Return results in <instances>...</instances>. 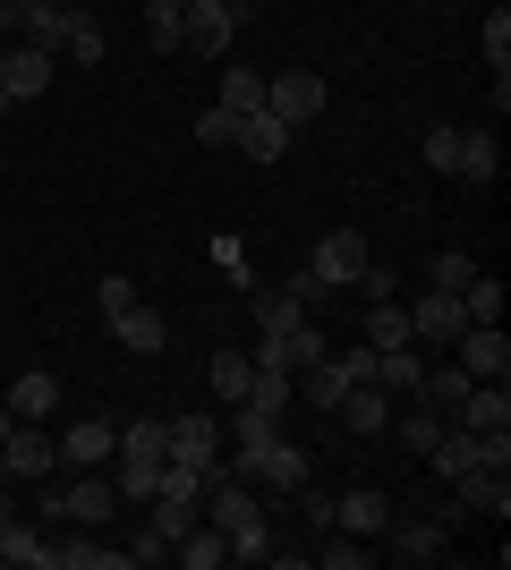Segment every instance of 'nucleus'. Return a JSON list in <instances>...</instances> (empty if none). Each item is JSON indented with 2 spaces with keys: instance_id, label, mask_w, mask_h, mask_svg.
<instances>
[{
  "instance_id": "a18cd8bd",
  "label": "nucleus",
  "mask_w": 511,
  "mask_h": 570,
  "mask_svg": "<svg viewBox=\"0 0 511 570\" xmlns=\"http://www.w3.org/2000/svg\"><path fill=\"white\" fill-rule=\"evenodd\" d=\"M196 137H205V145H230V137H239V119H230V111H205V119H196Z\"/></svg>"
},
{
  "instance_id": "09e8293b",
  "label": "nucleus",
  "mask_w": 511,
  "mask_h": 570,
  "mask_svg": "<svg viewBox=\"0 0 511 570\" xmlns=\"http://www.w3.org/2000/svg\"><path fill=\"white\" fill-rule=\"evenodd\" d=\"M9 426H18V409H0V434H9Z\"/></svg>"
},
{
  "instance_id": "603ef678",
  "label": "nucleus",
  "mask_w": 511,
  "mask_h": 570,
  "mask_svg": "<svg viewBox=\"0 0 511 570\" xmlns=\"http://www.w3.org/2000/svg\"><path fill=\"white\" fill-rule=\"evenodd\" d=\"M487 9H503V0H487Z\"/></svg>"
},
{
  "instance_id": "20e7f679",
  "label": "nucleus",
  "mask_w": 511,
  "mask_h": 570,
  "mask_svg": "<svg viewBox=\"0 0 511 570\" xmlns=\"http://www.w3.org/2000/svg\"><path fill=\"white\" fill-rule=\"evenodd\" d=\"M230 476H256V485H273V494H298V485L316 476V460L298 452L291 434H265V443H247V452L230 460Z\"/></svg>"
},
{
  "instance_id": "b1692460",
  "label": "nucleus",
  "mask_w": 511,
  "mask_h": 570,
  "mask_svg": "<svg viewBox=\"0 0 511 570\" xmlns=\"http://www.w3.org/2000/svg\"><path fill=\"white\" fill-rule=\"evenodd\" d=\"M417 375H426V350H375V383H384L392 401H417Z\"/></svg>"
},
{
  "instance_id": "c03bdc74",
  "label": "nucleus",
  "mask_w": 511,
  "mask_h": 570,
  "mask_svg": "<svg viewBox=\"0 0 511 570\" xmlns=\"http://www.w3.org/2000/svg\"><path fill=\"white\" fill-rule=\"evenodd\" d=\"M341 366H350V383H375V350H366V341H350V350H333Z\"/></svg>"
},
{
  "instance_id": "ea45409f",
  "label": "nucleus",
  "mask_w": 511,
  "mask_h": 570,
  "mask_svg": "<svg viewBox=\"0 0 511 570\" xmlns=\"http://www.w3.org/2000/svg\"><path fill=\"white\" fill-rule=\"evenodd\" d=\"M469 273H478V264H469L461 247H452V256H435V264H426V289H469Z\"/></svg>"
},
{
  "instance_id": "8fccbe9b",
  "label": "nucleus",
  "mask_w": 511,
  "mask_h": 570,
  "mask_svg": "<svg viewBox=\"0 0 511 570\" xmlns=\"http://www.w3.org/2000/svg\"><path fill=\"white\" fill-rule=\"evenodd\" d=\"M0 119H9V86H0Z\"/></svg>"
},
{
  "instance_id": "4468645a",
  "label": "nucleus",
  "mask_w": 511,
  "mask_h": 570,
  "mask_svg": "<svg viewBox=\"0 0 511 570\" xmlns=\"http://www.w3.org/2000/svg\"><path fill=\"white\" fill-rule=\"evenodd\" d=\"M511 469H487V460H478V469H461L452 476V502H461V511H478V520H503L511 511V485H503Z\"/></svg>"
},
{
  "instance_id": "3c124183",
  "label": "nucleus",
  "mask_w": 511,
  "mask_h": 570,
  "mask_svg": "<svg viewBox=\"0 0 511 570\" xmlns=\"http://www.w3.org/2000/svg\"><path fill=\"white\" fill-rule=\"evenodd\" d=\"M0 51H9V26H0Z\"/></svg>"
},
{
  "instance_id": "7c9ffc66",
  "label": "nucleus",
  "mask_w": 511,
  "mask_h": 570,
  "mask_svg": "<svg viewBox=\"0 0 511 570\" xmlns=\"http://www.w3.org/2000/svg\"><path fill=\"white\" fill-rule=\"evenodd\" d=\"M273 341H282V357H291V375H298V366H316V357L333 350V333H324V324H307V315H298L291 333H273Z\"/></svg>"
},
{
  "instance_id": "aec40b11",
  "label": "nucleus",
  "mask_w": 511,
  "mask_h": 570,
  "mask_svg": "<svg viewBox=\"0 0 511 570\" xmlns=\"http://www.w3.org/2000/svg\"><path fill=\"white\" fill-rule=\"evenodd\" d=\"M384 546L401 553V562H435V553H443V520H401V511H392Z\"/></svg>"
},
{
  "instance_id": "f257e3e1",
  "label": "nucleus",
  "mask_w": 511,
  "mask_h": 570,
  "mask_svg": "<svg viewBox=\"0 0 511 570\" xmlns=\"http://www.w3.org/2000/svg\"><path fill=\"white\" fill-rule=\"evenodd\" d=\"M205 520L222 528L230 562H273V520H265V502H256V485H247V476L214 469V485H205Z\"/></svg>"
},
{
  "instance_id": "c756f323",
  "label": "nucleus",
  "mask_w": 511,
  "mask_h": 570,
  "mask_svg": "<svg viewBox=\"0 0 511 570\" xmlns=\"http://www.w3.org/2000/svg\"><path fill=\"white\" fill-rule=\"evenodd\" d=\"M170 553H179L188 570H214V562H230V546H222V528H214V520H196V528H188V537H179Z\"/></svg>"
},
{
  "instance_id": "49530a36",
  "label": "nucleus",
  "mask_w": 511,
  "mask_h": 570,
  "mask_svg": "<svg viewBox=\"0 0 511 570\" xmlns=\"http://www.w3.org/2000/svg\"><path fill=\"white\" fill-rule=\"evenodd\" d=\"M214 9H222V18H230V26H247V18H256V9H265V0H214Z\"/></svg>"
},
{
  "instance_id": "72a5a7b5",
  "label": "nucleus",
  "mask_w": 511,
  "mask_h": 570,
  "mask_svg": "<svg viewBox=\"0 0 511 570\" xmlns=\"http://www.w3.org/2000/svg\"><path fill=\"white\" fill-rule=\"evenodd\" d=\"M316 562H324V570H366V562H375V553H366V537H350V528H341V537H333V528H324Z\"/></svg>"
},
{
  "instance_id": "ddd939ff",
  "label": "nucleus",
  "mask_w": 511,
  "mask_h": 570,
  "mask_svg": "<svg viewBox=\"0 0 511 570\" xmlns=\"http://www.w3.org/2000/svg\"><path fill=\"white\" fill-rule=\"evenodd\" d=\"M170 469H222V426L196 409V417H170Z\"/></svg>"
},
{
  "instance_id": "f8f14e48",
  "label": "nucleus",
  "mask_w": 511,
  "mask_h": 570,
  "mask_svg": "<svg viewBox=\"0 0 511 570\" xmlns=\"http://www.w3.org/2000/svg\"><path fill=\"white\" fill-rule=\"evenodd\" d=\"M0 469H9V476H51L60 452H51V434L35 426V417H18V426L0 434Z\"/></svg>"
},
{
  "instance_id": "2f4dec72",
  "label": "nucleus",
  "mask_w": 511,
  "mask_h": 570,
  "mask_svg": "<svg viewBox=\"0 0 511 570\" xmlns=\"http://www.w3.org/2000/svg\"><path fill=\"white\" fill-rule=\"evenodd\" d=\"M461 315H469V324H503V282H494V273H469Z\"/></svg>"
},
{
  "instance_id": "dca6fc26",
  "label": "nucleus",
  "mask_w": 511,
  "mask_h": 570,
  "mask_svg": "<svg viewBox=\"0 0 511 570\" xmlns=\"http://www.w3.org/2000/svg\"><path fill=\"white\" fill-rule=\"evenodd\" d=\"M384 520H392L384 485H350V494H333V528H350V537H384Z\"/></svg>"
},
{
  "instance_id": "37998d69",
  "label": "nucleus",
  "mask_w": 511,
  "mask_h": 570,
  "mask_svg": "<svg viewBox=\"0 0 511 570\" xmlns=\"http://www.w3.org/2000/svg\"><path fill=\"white\" fill-rule=\"evenodd\" d=\"M298 511H307V528H316V537L333 528V494H324V485H298Z\"/></svg>"
},
{
  "instance_id": "5701e85b",
  "label": "nucleus",
  "mask_w": 511,
  "mask_h": 570,
  "mask_svg": "<svg viewBox=\"0 0 511 570\" xmlns=\"http://www.w3.org/2000/svg\"><path fill=\"white\" fill-rule=\"evenodd\" d=\"M452 179H469V188H494V179H503V145H494V137H469V128H461Z\"/></svg>"
},
{
  "instance_id": "bb28decb",
  "label": "nucleus",
  "mask_w": 511,
  "mask_h": 570,
  "mask_svg": "<svg viewBox=\"0 0 511 570\" xmlns=\"http://www.w3.org/2000/svg\"><path fill=\"white\" fill-rule=\"evenodd\" d=\"M358 341H366V350H410V307H401V298H375Z\"/></svg>"
},
{
  "instance_id": "a19ab883",
  "label": "nucleus",
  "mask_w": 511,
  "mask_h": 570,
  "mask_svg": "<svg viewBox=\"0 0 511 570\" xmlns=\"http://www.w3.org/2000/svg\"><path fill=\"white\" fill-rule=\"evenodd\" d=\"M452 154H461V128H426V170L452 179Z\"/></svg>"
},
{
  "instance_id": "a211bd4d",
  "label": "nucleus",
  "mask_w": 511,
  "mask_h": 570,
  "mask_svg": "<svg viewBox=\"0 0 511 570\" xmlns=\"http://www.w3.org/2000/svg\"><path fill=\"white\" fill-rule=\"evenodd\" d=\"M333 417H341V426H350V434L366 443V434H384V426H392V392H384V383H350Z\"/></svg>"
},
{
  "instance_id": "7ed1b4c3",
  "label": "nucleus",
  "mask_w": 511,
  "mask_h": 570,
  "mask_svg": "<svg viewBox=\"0 0 511 570\" xmlns=\"http://www.w3.org/2000/svg\"><path fill=\"white\" fill-rule=\"evenodd\" d=\"M120 511V485L102 469H86V476H51L43 485V520H86V528H102Z\"/></svg>"
},
{
  "instance_id": "473e14b6",
  "label": "nucleus",
  "mask_w": 511,
  "mask_h": 570,
  "mask_svg": "<svg viewBox=\"0 0 511 570\" xmlns=\"http://www.w3.org/2000/svg\"><path fill=\"white\" fill-rule=\"evenodd\" d=\"M9 409H18V417H51V409H60V375H18Z\"/></svg>"
},
{
  "instance_id": "4c0bfd02",
  "label": "nucleus",
  "mask_w": 511,
  "mask_h": 570,
  "mask_svg": "<svg viewBox=\"0 0 511 570\" xmlns=\"http://www.w3.org/2000/svg\"><path fill=\"white\" fill-rule=\"evenodd\" d=\"M298 315H307V307H298L291 289H265V298H256V333H291Z\"/></svg>"
},
{
  "instance_id": "79ce46f5",
  "label": "nucleus",
  "mask_w": 511,
  "mask_h": 570,
  "mask_svg": "<svg viewBox=\"0 0 511 570\" xmlns=\"http://www.w3.org/2000/svg\"><path fill=\"white\" fill-rule=\"evenodd\" d=\"M95 298H102V315H120L128 298H137V282H128V273H102V282H95Z\"/></svg>"
},
{
  "instance_id": "9b49d317",
  "label": "nucleus",
  "mask_w": 511,
  "mask_h": 570,
  "mask_svg": "<svg viewBox=\"0 0 511 570\" xmlns=\"http://www.w3.org/2000/svg\"><path fill=\"white\" fill-rule=\"evenodd\" d=\"M230 43H239V26L222 18L214 0H188V18H179V51H196V60H230Z\"/></svg>"
},
{
  "instance_id": "c9c22d12",
  "label": "nucleus",
  "mask_w": 511,
  "mask_h": 570,
  "mask_svg": "<svg viewBox=\"0 0 511 570\" xmlns=\"http://www.w3.org/2000/svg\"><path fill=\"white\" fill-rule=\"evenodd\" d=\"M60 570H137L128 546H60Z\"/></svg>"
},
{
  "instance_id": "393cba45",
  "label": "nucleus",
  "mask_w": 511,
  "mask_h": 570,
  "mask_svg": "<svg viewBox=\"0 0 511 570\" xmlns=\"http://www.w3.org/2000/svg\"><path fill=\"white\" fill-rule=\"evenodd\" d=\"M205 383H214V401H222V409H239V401H247V383H256V357H247V350H214Z\"/></svg>"
},
{
  "instance_id": "0eeeda50",
  "label": "nucleus",
  "mask_w": 511,
  "mask_h": 570,
  "mask_svg": "<svg viewBox=\"0 0 511 570\" xmlns=\"http://www.w3.org/2000/svg\"><path fill=\"white\" fill-rule=\"evenodd\" d=\"M265 111L282 119V128H307V119L324 111V77H316V69H282V77H265Z\"/></svg>"
},
{
  "instance_id": "9d476101",
  "label": "nucleus",
  "mask_w": 511,
  "mask_h": 570,
  "mask_svg": "<svg viewBox=\"0 0 511 570\" xmlns=\"http://www.w3.org/2000/svg\"><path fill=\"white\" fill-rule=\"evenodd\" d=\"M111 443H120V417H77L51 452H60V469H111Z\"/></svg>"
},
{
  "instance_id": "1a4fd4ad",
  "label": "nucleus",
  "mask_w": 511,
  "mask_h": 570,
  "mask_svg": "<svg viewBox=\"0 0 511 570\" xmlns=\"http://www.w3.org/2000/svg\"><path fill=\"white\" fill-rule=\"evenodd\" d=\"M452 357H461V375H469V383H503V375H511V341H503V324H469V333L452 341Z\"/></svg>"
},
{
  "instance_id": "e433bc0d",
  "label": "nucleus",
  "mask_w": 511,
  "mask_h": 570,
  "mask_svg": "<svg viewBox=\"0 0 511 570\" xmlns=\"http://www.w3.org/2000/svg\"><path fill=\"white\" fill-rule=\"evenodd\" d=\"M247 401L282 417V409H291V366H256V383H247Z\"/></svg>"
},
{
  "instance_id": "2eb2a0df",
  "label": "nucleus",
  "mask_w": 511,
  "mask_h": 570,
  "mask_svg": "<svg viewBox=\"0 0 511 570\" xmlns=\"http://www.w3.org/2000/svg\"><path fill=\"white\" fill-rule=\"evenodd\" d=\"M111 341H120V350H137V357H163V350H170V324H163V307L128 298V307L111 315Z\"/></svg>"
},
{
  "instance_id": "6ab92c4d",
  "label": "nucleus",
  "mask_w": 511,
  "mask_h": 570,
  "mask_svg": "<svg viewBox=\"0 0 511 570\" xmlns=\"http://www.w3.org/2000/svg\"><path fill=\"white\" fill-rule=\"evenodd\" d=\"M452 426H478V434H511V383H469V401Z\"/></svg>"
},
{
  "instance_id": "423d86ee",
  "label": "nucleus",
  "mask_w": 511,
  "mask_h": 570,
  "mask_svg": "<svg viewBox=\"0 0 511 570\" xmlns=\"http://www.w3.org/2000/svg\"><path fill=\"white\" fill-rule=\"evenodd\" d=\"M366 238L358 230H324L316 238V256H307V273H316V289H358V273H366Z\"/></svg>"
},
{
  "instance_id": "a878e982",
  "label": "nucleus",
  "mask_w": 511,
  "mask_h": 570,
  "mask_svg": "<svg viewBox=\"0 0 511 570\" xmlns=\"http://www.w3.org/2000/svg\"><path fill=\"white\" fill-rule=\"evenodd\" d=\"M417 401L435 409V417H461V401H469V375H461V357H452V366H426V375H417Z\"/></svg>"
},
{
  "instance_id": "c85d7f7f",
  "label": "nucleus",
  "mask_w": 511,
  "mask_h": 570,
  "mask_svg": "<svg viewBox=\"0 0 511 570\" xmlns=\"http://www.w3.org/2000/svg\"><path fill=\"white\" fill-rule=\"evenodd\" d=\"M214 111H230V119L265 111V77H256V69H222V102H214Z\"/></svg>"
},
{
  "instance_id": "412c9836",
  "label": "nucleus",
  "mask_w": 511,
  "mask_h": 570,
  "mask_svg": "<svg viewBox=\"0 0 511 570\" xmlns=\"http://www.w3.org/2000/svg\"><path fill=\"white\" fill-rule=\"evenodd\" d=\"M69 0H18V35L26 43H43V51H60V35H69Z\"/></svg>"
},
{
  "instance_id": "cd10ccee",
  "label": "nucleus",
  "mask_w": 511,
  "mask_h": 570,
  "mask_svg": "<svg viewBox=\"0 0 511 570\" xmlns=\"http://www.w3.org/2000/svg\"><path fill=\"white\" fill-rule=\"evenodd\" d=\"M392 426H401V443H410V452L426 460V452H435V434L452 426V417H435L426 401H410V409H392Z\"/></svg>"
},
{
  "instance_id": "f3484780",
  "label": "nucleus",
  "mask_w": 511,
  "mask_h": 570,
  "mask_svg": "<svg viewBox=\"0 0 511 570\" xmlns=\"http://www.w3.org/2000/svg\"><path fill=\"white\" fill-rule=\"evenodd\" d=\"M0 570H60V546H43V528H26L9 511L0 520Z\"/></svg>"
},
{
  "instance_id": "58836bf2",
  "label": "nucleus",
  "mask_w": 511,
  "mask_h": 570,
  "mask_svg": "<svg viewBox=\"0 0 511 570\" xmlns=\"http://www.w3.org/2000/svg\"><path fill=\"white\" fill-rule=\"evenodd\" d=\"M487 60H494V77L511 69V0H503V9H487Z\"/></svg>"
},
{
  "instance_id": "f704fd0d",
  "label": "nucleus",
  "mask_w": 511,
  "mask_h": 570,
  "mask_svg": "<svg viewBox=\"0 0 511 570\" xmlns=\"http://www.w3.org/2000/svg\"><path fill=\"white\" fill-rule=\"evenodd\" d=\"M60 60H86V69L102 60V26L86 18V9H77V18H69V35H60Z\"/></svg>"
},
{
  "instance_id": "39448f33",
  "label": "nucleus",
  "mask_w": 511,
  "mask_h": 570,
  "mask_svg": "<svg viewBox=\"0 0 511 570\" xmlns=\"http://www.w3.org/2000/svg\"><path fill=\"white\" fill-rule=\"evenodd\" d=\"M461 333H469L461 289H417V307H410V341H417V350H452Z\"/></svg>"
},
{
  "instance_id": "6e6552de",
  "label": "nucleus",
  "mask_w": 511,
  "mask_h": 570,
  "mask_svg": "<svg viewBox=\"0 0 511 570\" xmlns=\"http://www.w3.org/2000/svg\"><path fill=\"white\" fill-rule=\"evenodd\" d=\"M51 77H60V51H43V43H9V51H0V86H9V102L51 95Z\"/></svg>"
},
{
  "instance_id": "f03ea898",
  "label": "nucleus",
  "mask_w": 511,
  "mask_h": 570,
  "mask_svg": "<svg viewBox=\"0 0 511 570\" xmlns=\"http://www.w3.org/2000/svg\"><path fill=\"white\" fill-rule=\"evenodd\" d=\"M163 469H170V417H128L120 443H111V485H120V502H154Z\"/></svg>"
},
{
  "instance_id": "de8ad7c7",
  "label": "nucleus",
  "mask_w": 511,
  "mask_h": 570,
  "mask_svg": "<svg viewBox=\"0 0 511 570\" xmlns=\"http://www.w3.org/2000/svg\"><path fill=\"white\" fill-rule=\"evenodd\" d=\"M0 26H9V35H18V0H0Z\"/></svg>"
},
{
  "instance_id": "4be33fe9",
  "label": "nucleus",
  "mask_w": 511,
  "mask_h": 570,
  "mask_svg": "<svg viewBox=\"0 0 511 570\" xmlns=\"http://www.w3.org/2000/svg\"><path fill=\"white\" fill-rule=\"evenodd\" d=\"M230 145H239L247 163H282V154H291V128H282L273 111H247V119H239V137H230Z\"/></svg>"
}]
</instances>
